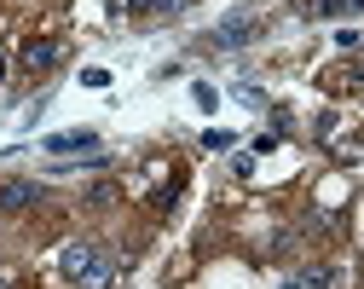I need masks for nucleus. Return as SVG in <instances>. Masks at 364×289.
<instances>
[{
	"label": "nucleus",
	"instance_id": "obj_1",
	"mask_svg": "<svg viewBox=\"0 0 364 289\" xmlns=\"http://www.w3.org/2000/svg\"><path fill=\"white\" fill-rule=\"evenodd\" d=\"M93 266H99V243H64V249H58V272H64L70 283H81Z\"/></svg>",
	"mask_w": 364,
	"mask_h": 289
},
{
	"label": "nucleus",
	"instance_id": "obj_2",
	"mask_svg": "<svg viewBox=\"0 0 364 289\" xmlns=\"http://www.w3.org/2000/svg\"><path fill=\"white\" fill-rule=\"evenodd\" d=\"M353 12H364V0H301V18H312V23H324V18H353Z\"/></svg>",
	"mask_w": 364,
	"mask_h": 289
},
{
	"label": "nucleus",
	"instance_id": "obj_3",
	"mask_svg": "<svg viewBox=\"0 0 364 289\" xmlns=\"http://www.w3.org/2000/svg\"><path fill=\"white\" fill-rule=\"evenodd\" d=\"M93 144H99V133H93V127H75V133H53L47 144H41V151L64 157V151H93Z\"/></svg>",
	"mask_w": 364,
	"mask_h": 289
},
{
	"label": "nucleus",
	"instance_id": "obj_4",
	"mask_svg": "<svg viewBox=\"0 0 364 289\" xmlns=\"http://www.w3.org/2000/svg\"><path fill=\"white\" fill-rule=\"evenodd\" d=\"M255 29H260V18H232V23H220V29H214V46H243Z\"/></svg>",
	"mask_w": 364,
	"mask_h": 289
},
{
	"label": "nucleus",
	"instance_id": "obj_5",
	"mask_svg": "<svg viewBox=\"0 0 364 289\" xmlns=\"http://www.w3.org/2000/svg\"><path fill=\"white\" fill-rule=\"evenodd\" d=\"M336 278H341L336 266H306V272H295L289 283H295V289H336Z\"/></svg>",
	"mask_w": 364,
	"mask_h": 289
},
{
	"label": "nucleus",
	"instance_id": "obj_6",
	"mask_svg": "<svg viewBox=\"0 0 364 289\" xmlns=\"http://www.w3.org/2000/svg\"><path fill=\"white\" fill-rule=\"evenodd\" d=\"M23 64H29V70H53V64H58V41H35L29 53H23Z\"/></svg>",
	"mask_w": 364,
	"mask_h": 289
},
{
	"label": "nucleus",
	"instance_id": "obj_7",
	"mask_svg": "<svg viewBox=\"0 0 364 289\" xmlns=\"http://www.w3.org/2000/svg\"><path fill=\"white\" fill-rule=\"evenodd\" d=\"M29 203H35V185H23V179L0 191V214H6V209H29Z\"/></svg>",
	"mask_w": 364,
	"mask_h": 289
},
{
	"label": "nucleus",
	"instance_id": "obj_8",
	"mask_svg": "<svg viewBox=\"0 0 364 289\" xmlns=\"http://www.w3.org/2000/svg\"><path fill=\"white\" fill-rule=\"evenodd\" d=\"M110 283H116V266H110V261L99 255V266H93V272H87V278H81L75 289H110Z\"/></svg>",
	"mask_w": 364,
	"mask_h": 289
},
{
	"label": "nucleus",
	"instance_id": "obj_9",
	"mask_svg": "<svg viewBox=\"0 0 364 289\" xmlns=\"http://www.w3.org/2000/svg\"><path fill=\"white\" fill-rule=\"evenodd\" d=\"M87 203H93V209H110V203H116V185H93V191H87Z\"/></svg>",
	"mask_w": 364,
	"mask_h": 289
},
{
	"label": "nucleus",
	"instance_id": "obj_10",
	"mask_svg": "<svg viewBox=\"0 0 364 289\" xmlns=\"http://www.w3.org/2000/svg\"><path fill=\"white\" fill-rule=\"evenodd\" d=\"M284 289H295V283H284Z\"/></svg>",
	"mask_w": 364,
	"mask_h": 289
}]
</instances>
